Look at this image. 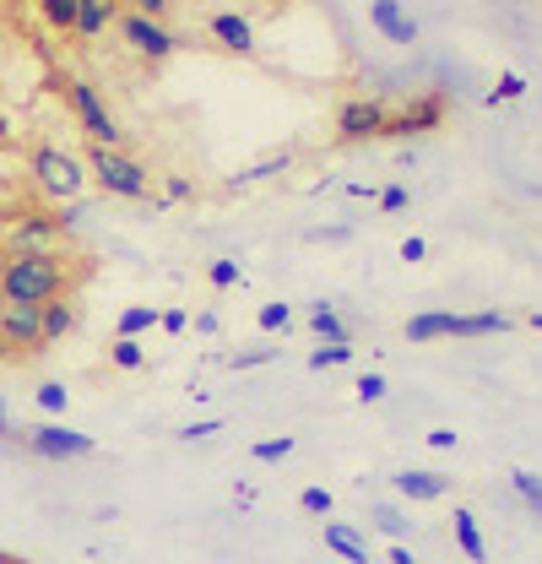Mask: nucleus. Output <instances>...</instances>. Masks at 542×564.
I'll list each match as a JSON object with an SVG mask.
<instances>
[{
	"label": "nucleus",
	"mask_w": 542,
	"mask_h": 564,
	"mask_svg": "<svg viewBox=\"0 0 542 564\" xmlns=\"http://www.w3.org/2000/svg\"><path fill=\"white\" fill-rule=\"evenodd\" d=\"M76 267H71L61 250L50 256H6L0 261V304H33L44 310L50 299H71L76 288Z\"/></svg>",
	"instance_id": "obj_1"
},
{
	"label": "nucleus",
	"mask_w": 542,
	"mask_h": 564,
	"mask_svg": "<svg viewBox=\"0 0 542 564\" xmlns=\"http://www.w3.org/2000/svg\"><path fill=\"white\" fill-rule=\"evenodd\" d=\"M28 169H33V185L50 196V202H76L82 196V185H87V163L66 152V147H55V141H44V147H33L28 152Z\"/></svg>",
	"instance_id": "obj_2"
},
{
	"label": "nucleus",
	"mask_w": 542,
	"mask_h": 564,
	"mask_svg": "<svg viewBox=\"0 0 542 564\" xmlns=\"http://www.w3.org/2000/svg\"><path fill=\"white\" fill-rule=\"evenodd\" d=\"M61 245V223L50 212H11L0 223V261L6 256H50Z\"/></svg>",
	"instance_id": "obj_3"
},
{
	"label": "nucleus",
	"mask_w": 542,
	"mask_h": 564,
	"mask_svg": "<svg viewBox=\"0 0 542 564\" xmlns=\"http://www.w3.org/2000/svg\"><path fill=\"white\" fill-rule=\"evenodd\" d=\"M87 169H93L98 185H104L109 196H120V202H141V196H147V163H136L131 152H120V147H93Z\"/></svg>",
	"instance_id": "obj_4"
},
{
	"label": "nucleus",
	"mask_w": 542,
	"mask_h": 564,
	"mask_svg": "<svg viewBox=\"0 0 542 564\" xmlns=\"http://www.w3.org/2000/svg\"><path fill=\"white\" fill-rule=\"evenodd\" d=\"M0 348H6V358L44 352V321L33 304H0Z\"/></svg>",
	"instance_id": "obj_5"
},
{
	"label": "nucleus",
	"mask_w": 542,
	"mask_h": 564,
	"mask_svg": "<svg viewBox=\"0 0 542 564\" xmlns=\"http://www.w3.org/2000/svg\"><path fill=\"white\" fill-rule=\"evenodd\" d=\"M66 98H71V109H76V120H82V131L93 137V147H120V126L104 109V98H98L93 82H66Z\"/></svg>",
	"instance_id": "obj_6"
},
{
	"label": "nucleus",
	"mask_w": 542,
	"mask_h": 564,
	"mask_svg": "<svg viewBox=\"0 0 542 564\" xmlns=\"http://www.w3.org/2000/svg\"><path fill=\"white\" fill-rule=\"evenodd\" d=\"M120 39L131 44L136 55H141V61H169V55L180 50V39H174V33H169L163 22L141 17V11H131V6L120 11Z\"/></svg>",
	"instance_id": "obj_7"
},
{
	"label": "nucleus",
	"mask_w": 542,
	"mask_h": 564,
	"mask_svg": "<svg viewBox=\"0 0 542 564\" xmlns=\"http://www.w3.org/2000/svg\"><path fill=\"white\" fill-rule=\"evenodd\" d=\"M440 126H445V98H440V93H423V98L406 104L402 115L386 120L380 137H429V131H440Z\"/></svg>",
	"instance_id": "obj_8"
},
{
	"label": "nucleus",
	"mask_w": 542,
	"mask_h": 564,
	"mask_svg": "<svg viewBox=\"0 0 542 564\" xmlns=\"http://www.w3.org/2000/svg\"><path fill=\"white\" fill-rule=\"evenodd\" d=\"M386 120H391V109L380 104V98H347L337 109V137L342 141H369L386 131Z\"/></svg>",
	"instance_id": "obj_9"
},
{
	"label": "nucleus",
	"mask_w": 542,
	"mask_h": 564,
	"mask_svg": "<svg viewBox=\"0 0 542 564\" xmlns=\"http://www.w3.org/2000/svg\"><path fill=\"white\" fill-rule=\"evenodd\" d=\"M28 445H33V456H50V462L93 456V434H82V429H50V423H39V429L28 434Z\"/></svg>",
	"instance_id": "obj_10"
},
{
	"label": "nucleus",
	"mask_w": 542,
	"mask_h": 564,
	"mask_svg": "<svg viewBox=\"0 0 542 564\" xmlns=\"http://www.w3.org/2000/svg\"><path fill=\"white\" fill-rule=\"evenodd\" d=\"M212 39H217L223 50H234V55H256V28H250V17H239V11H217V17H212Z\"/></svg>",
	"instance_id": "obj_11"
},
{
	"label": "nucleus",
	"mask_w": 542,
	"mask_h": 564,
	"mask_svg": "<svg viewBox=\"0 0 542 564\" xmlns=\"http://www.w3.org/2000/svg\"><path fill=\"white\" fill-rule=\"evenodd\" d=\"M369 22H375V28H380L391 44H412V39H418V22H412V11H402L397 0H375V6H369Z\"/></svg>",
	"instance_id": "obj_12"
},
{
	"label": "nucleus",
	"mask_w": 542,
	"mask_h": 564,
	"mask_svg": "<svg viewBox=\"0 0 542 564\" xmlns=\"http://www.w3.org/2000/svg\"><path fill=\"white\" fill-rule=\"evenodd\" d=\"M120 22V6L115 0H76V39H98Z\"/></svg>",
	"instance_id": "obj_13"
},
{
	"label": "nucleus",
	"mask_w": 542,
	"mask_h": 564,
	"mask_svg": "<svg viewBox=\"0 0 542 564\" xmlns=\"http://www.w3.org/2000/svg\"><path fill=\"white\" fill-rule=\"evenodd\" d=\"M402 499H445L451 494V478H440V473H423V467H412V473H397L391 478Z\"/></svg>",
	"instance_id": "obj_14"
},
{
	"label": "nucleus",
	"mask_w": 542,
	"mask_h": 564,
	"mask_svg": "<svg viewBox=\"0 0 542 564\" xmlns=\"http://www.w3.org/2000/svg\"><path fill=\"white\" fill-rule=\"evenodd\" d=\"M39 321H44V348H55V343H66L71 332H76V304L71 299H50L39 310Z\"/></svg>",
	"instance_id": "obj_15"
},
{
	"label": "nucleus",
	"mask_w": 542,
	"mask_h": 564,
	"mask_svg": "<svg viewBox=\"0 0 542 564\" xmlns=\"http://www.w3.org/2000/svg\"><path fill=\"white\" fill-rule=\"evenodd\" d=\"M499 332H510V315H494V310H483V315H451V337H499Z\"/></svg>",
	"instance_id": "obj_16"
},
{
	"label": "nucleus",
	"mask_w": 542,
	"mask_h": 564,
	"mask_svg": "<svg viewBox=\"0 0 542 564\" xmlns=\"http://www.w3.org/2000/svg\"><path fill=\"white\" fill-rule=\"evenodd\" d=\"M326 549H337L347 564H375L369 549H364V538H358L353 527H342V521H326Z\"/></svg>",
	"instance_id": "obj_17"
},
{
	"label": "nucleus",
	"mask_w": 542,
	"mask_h": 564,
	"mask_svg": "<svg viewBox=\"0 0 542 564\" xmlns=\"http://www.w3.org/2000/svg\"><path fill=\"white\" fill-rule=\"evenodd\" d=\"M456 543H462V554H467L473 564L488 560V549H483V532H477L473 510H456Z\"/></svg>",
	"instance_id": "obj_18"
},
{
	"label": "nucleus",
	"mask_w": 542,
	"mask_h": 564,
	"mask_svg": "<svg viewBox=\"0 0 542 564\" xmlns=\"http://www.w3.org/2000/svg\"><path fill=\"white\" fill-rule=\"evenodd\" d=\"M310 326H315L326 343H347V326H342V315L326 304V299H315V304H310Z\"/></svg>",
	"instance_id": "obj_19"
},
{
	"label": "nucleus",
	"mask_w": 542,
	"mask_h": 564,
	"mask_svg": "<svg viewBox=\"0 0 542 564\" xmlns=\"http://www.w3.org/2000/svg\"><path fill=\"white\" fill-rule=\"evenodd\" d=\"M158 326V310H147V304H136V310H126L120 315V343H136L141 332H152Z\"/></svg>",
	"instance_id": "obj_20"
},
{
	"label": "nucleus",
	"mask_w": 542,
	"mask_h": 564,
	"mask_svg": "<svg viewBox=\"0 0 542 564\" xmlns=\"http://www.w3.org/2000/svg\"><path fill=\"white\" fill-rule=\"evenodd\" d=\"M375 527H380L391 543H406V532H412V527H406V516L397 510V505H375Z\"/></svg>",
	"instance_id": "obj_21"
},
{
	"label": "nucleus",
	"mask_w": 542,
	"mask_h": 564,
	"mask_svg": "<svg viewBox=\"0 0 542 564\" xmlns=\"http://www.w3.org/2000/svg\"><path fill=\"white\" fill-rule=\"evenodd\" d=\"M39 11H44V22L55 33H76V0H44Z\"/></svg>",
	"instance_id": "obj_22"
},
{
	"label": "nucleus",
	"mask_w": 542,
	"mask_h": 564,
	"mask_svg": "<svg viewBox=\"0 0 542 564\" xmlns=\"http://www.w3.org/2000/svg\"><path fill=\"white\" fill-rule=\"evenodd\" d=\"M353 358V343H326V348L310 352V369L321 375V369H337V364H347Z\"/></svg>",
	"instance_id": "obj_23"
},
{
	"label": "nucleus",
	"mask_w": 542,
	"mask_h": 564,
	"mask_svg": "<svg viewBox=\"0 0 542 564\" xmlns=\"http://www.w3.org/2000/svg\"><path fill=\"white\" fill-rule=\"evenodd\" d=\"M256 326H261L267 337H277V332H288V326H293V310H288V304H261Z\"/></svg>",
	"instance_id": "obj_24"
},
{
	"label": "nucleus",
	"mask_w": 542,
	"mask_h": 564,
	"mask_svg": "<svg viewBox=\"0 0 542 564\" xmlns=\"http://www.w3.org/2000/svg\"><path fill=\"white\" fill-rule=\"evenodd\" d=\"M510 484H516V494H521V499L542 516V478L538 473H521V467H516V473H510Z\"/></svg>",
	"instance_id": "obj_25"
},
{
	"label": "nucleus",
	"mask_w": 542,
	"mask_h": 564,
	"mask_svg": "<svg viewBox=\"0 0 542 564\" xmlns=\"http://www.w3.org/2000/svg\"><path fill=\"white\" fill-rule=\"evenodd\" d=\"M288 163H293L288 152H277V158H261L256 169H239V174H234V185H250V180H267V174H277V169H288Z\"/></svg>",
	"instance_id": "obj_26"
},
{
	"label": "nucleus",
	"mask_w": 542,
	"mask_h": 564,
	"mask_svg": "<svg viewBox=\"0 0 542 564\" xmlns=\"http://www.w3.org/2000/svg\"><path fill=\"white\" fill-rule=\"evenodd\" d=\"M250 456H256V462H288V456H293V440H288V434H282V440H261Z\"/></svg>",
	"instance_id": "obj_27"
},
{
	"label": "nucleus",
	"mask_w": 542,
	"mask_h": 564,
	"mask_svg": "<svg viewBox=\"0 0 542 564\" xmlns=\"http://www.w3.org/2000/svg\"><path fill=\"white\" fill-rule=\"evenodd\" d=\"M299 505H304L310 516H332V510H337V499H332V489H304V494H299Z\"/></svg>",
	"instance_id": "obj_28"
},
{
	"label": "nucleus",
	"mask_w": 542,
	"mask_h": 564,
	"mask_svg": "<svg viewBox=\"0 0 542 564\" xmlns=\"http://www.w3.org/2000/svg\"><path fill=\"white\" fill-rule=\"evenodd\" d=\"M39 408H44V413H66L71 408L66 386H55V380H50V386H39Z\"/></svg>",
	"instance_id": "obj_29"
},
{
	"label": "nucleus",
	"mask_w": 542,
	"mask_h": 564,
	"mask_svg": "<svg viewBox=\"0 0 542 564\" xmlns=\"http://www.w3.org/2000/svg\"><path fill=\"white\" fill-rule=\"evenodd\" d=\"M527 93V76H499V87L488 93V104H505V98H521Z\"/></svg>",
	"instance_id": "obj_30"
},
{
	"label": "nucleus",
	"mask_w": 542,
	"mask_h": 564,
	"mask_svg": "<svg viewBox=\"0 0 542 564\" xmlns=\"http://www.w3.org/2000/svg\"><path fill=\"white\" fill-rule=\"evenodd\" d=\"M109 358H115L120 369H141V358H147V352H141V343H115V348H109Z\"/></svg>",
	"instance_id": "obj_31"
},
{
	"label": "nucleus",
	"mask_w": 542,
	"mask_h": 564,
	"mask_svg": "<svg viewBox=\"0 0 542 564\" xmlns=\"http://www.w3.org/2000/svg\"><path fill=\"white\" fill-rule=\"evenodd\" d=\"M386 391H391V386H386L380 375H364V380H358V402H380Z\"/></svg>",
	"instance_id": "obj_32"
},
{
	"label": "nucleus",
	"mask_w": 542,
	"mask_h": 564,
	"mask_svg": "<svg viewBox=\"0 0 542 564\" xmlns=\"http://www.w3.org/2000/svg\"><path fill=\"white\" fill-rule=\"evenodd\" d=\"M206 278H212V288H234V282H239V267H234V261H212Z\"/></svg>",
	"instance_id": "obj_33"
},
{
	"label": "nucleus",
	"mask_w": 542,
	"mask_h": 564,
	"mask_svg": "<svg viewBox=\"0 0 542 564\" xmlns=\"http://www.w3.org/2000/svg\"><path fill=\"white\" fill-rule=\"evenodd\" d=\"M158 326H163L169 337H180V332L191 326V315H185V310H163V315H158Z\"/></svg>",
	"instance_id": "obj_34"
},
{
	"label": "nucleus",
	"mask_w": 542,
	"mask_h": 564,
	"mask_svg": "<svg viewBox=\"0 0 542 564\" xmlns=\"http://www.w3.org/2000/svg\"><path fill=\"white\" fill-rule=\"evenodd\" d=\"M375 202H380L386 212H402V207H406V191H402V185H386V191H380Z\"/></svg>",
	"instance_id": "obj_35"
},
{
	"label": "nucleus",
	"mask_w": 542,
	"mask_h": 564,
	"mask_svg": "<svg viewBox=\"0 0 542 564\" xmlns=\"http://www.w3.org/2000/svg\"><path fill=\"white\" fill-rule=\"evenodd\" d=\"M277 348H250V352H234V369H256V364H267Z\"/></svg>",
	"instance_id": "obj_36"
},
{
	"label": "nucleus",
	"mask_w": 542,
	"mask_h": 564,
	"mask_svg": "<svg viewBox=\"0 0 542 564\" xmlns=\"http://www.w3.org/2000/svg\"><path fill=\"white\" fill-rule=\"evenodd\" d=\"M217 429H223V423H191V429H180V440H212V434H217Z\"/></svg>",
	"instance_id": "obj_37"
},
{
	"label": "nucleus",
	"mask_w": 542,
	"mask_h": 564,
	"mask_svg": "<svg viewBox=\"0 0 542 564\" xmlns=\"http://www.w3.org/2000/svg\"><path fill=\"white\" fill-rule=\"evenodd\" d=\"M429 445L434 451H456V429H429Z\"/></svg>",
	"instance_id": "obj_38"
},
{
	"label": "nucleus",
	"mask_w": 542,
	"mask_h": 564,
	"mask_svg": "<svg viewBox=\"0 0 542 564\" xmlns=\"http://www.w3.org/2000/svg\"><path fill=\"white\" fill-rule=\"evenodd\" d=\"M423 256H429V245H423L418 234H412V239H402V261H423Z\"/></svg>",
	"instance_id": "obj_39"
},
{
	"label": "nucleus",
	"mask_w": 542,
	"mask_h": 564,
	"mask_svg": "<svg viewBox=\"0 0 542 564\" xmlns=\"http://www.w3.org/2000/svg\"><path fill=\"white\" fill-rule=\"evenodd\" d=\"M196 332H202V337H217V315H212V310L196 315Z\"/></svg>",
	"instance_id": "obj_40"
},
{
	"label": "nucleus",
	"mask_w": 542,
	"mask_h": 564,
	"mask_svg": "<svg viewBox=\"0 0 542 564\" xmlns=\"http://www.w3.org/2000/svg\"><path fill=\"white\" fill-rule=\"evenodd\" d=\"M11 141H17V126H11V115L0 109V147H11Z\"/></svg>",
	"instance_id": "obj_41"
},
{
	"label": "nucleus",
	"mask_w": 542,
	"mask_h": 564,
	"mask_svg": "<svg viewBox=\"0 0 542 564\" xmlns=\"http://www.w3.org/2000/svg\"><path fill=\"white\" fill-rule=\"evenodd\" d=\"M386 560H391V564H418V560H412V549H406V543H397V549H391Z\"/></svg>",
	"instance_id": "obj_42"
},
{
	"label": "nucleus",
	"mask_w": 542,
	"mask_h": 564,
	"mask_svg": "<svg viewBox=\"0 0 542 564\" xmlns=\"http://www.w3.org/2000/svg\"><path fill=\"white\" fill-rule=\"evenodd\" d=\"M0 434H11V423H6V408H0Z\"/></svg>",
	"instance_id": "obj_43"
},
{
	"label": "nucleus",
	"mask_w": 542,
	"mask_h": 564,
	"mask_svg": "<svg viewBox=\"0 0 542 564\" xmlns=\"http://www.w3.org/2000/svg\"><path fill=\"white\" fill-rule=\"evenodd\" d=\"M532 326H538V332H542V315H532Z\"/></svg>",
	"instance_id": "obj_44"
},
{
	"label": "nucleus",
	"mask_w": 542,
	"mask_h": 564,
	"mask_svg": "<svg viewBox=\"0 0 542 564\" xmlns=\"http://www.w3.org/2000/svg\"><path fill=\"white\" fill-rule=\"evenodd\" d=\"M6 564H22V560H6Z\"/></svg>",
	"instance_id": "obj_45"
},
{
	"label": "nucleus",
	"mask_w": 542,
	"mask_h": 564,
	"mask_svg": "<svg viewBox=\"0 0 542 564\" xmlns=\"http://www.w3.org/2000/svg\"><path fill=\"white\" fill-rule=\"evenodd\" d=\"M0 358H6V348H0Z\"/></svg>",
	"instance_id": "obj_46"
}]
</instances>
